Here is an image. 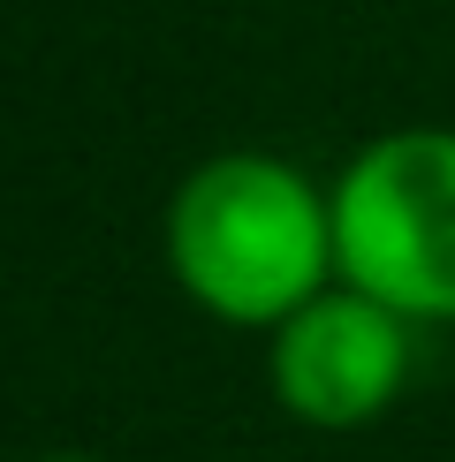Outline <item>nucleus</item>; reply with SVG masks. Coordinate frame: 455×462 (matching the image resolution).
<instances>
[{
  "instance_id": "obj_1",
  "label": "nucleus",
  "mask_w": 455,
  "mask_h": 462,
  "mask_svg": "<svg viewBox=\"0 0 455 462\" xmlns=\"http://www.w3.org/2000/svg\"><path fill=\"white\" fill-rule=\"evenodd\" d=\"M167 273L205 319L274 334L289 311L341 281L334 189L274 152H213L167 198Z\"/></svg>"
},
{
  "instance_id": "obj_3",
  "label": "nucleus",
  "mask_w": 455,
  "mask_h": 462,
  "mask_svg": "<svg viewBox=\"0 0 455 462\" xmlns=\"http://www.w3.org/2000/svg\"><path fill=\"white\" fill-rule=\"evenodd\" d=\"M417 326L349 281H327L303 311L265 334V387L311 432H357L387 417L410 387Z\"/></svg>"
},
{
  "instance_id": "obj_2",
  "label": "nucleus",
  "mask_w": 455,
  "mask_h": 462,
  "mask_svg": "<svg viewBox=\"0 0 455 462\" xmlns=\"http://www.w3.org/2000/svg\"><path fill=\"white\" fill-rule=\"evenodd\" d=\"M334 265L410 326H455V129H387L334 175Z\"/></svg>"
},
{
  "instance_id": "obj_4",
  "label": "nucleus",
  "mask_w": 455,
  "mask_h": 462,
  "mask_svg": "<svg viewBox=\"0 0 455 462\" xmlns=\"http://www.w3.org/2000/svg\"><path fill=\"white\" fill-rule=\"evenodd\" d=\"M31 462H99V455H84V448H46V455H31Z\"/></svg>"
}]
</instances>
